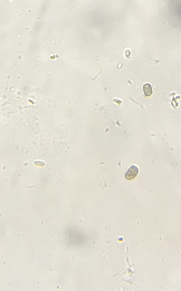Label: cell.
<instances>
[{
  "label": "cell",
  "mask_w": 181,
  "mask_h": 291,
  "mask_svg": "<svg viewBox=\"0 0 181 291\" xmlns=\"http://www.w3.org/2000/svg\"><path fill=\"white\" fill-rule=\"evenodd\" d=\"M138 173V167L135 165H132L127 171L125 174V177L127 180H132L136 177Z\"/></svg>",
  "instance_id": "obj_1"
},
{
  "label": "cell",
  "mask_w": 181,
  "mask_h": 291,
  "mask_svg": "<svg viewBox=\"0 0 181 291\" xmlns=\"http://www.w3.org/2000/svg\"><path fill=\"white\" fill-rule=\"evenodd\" d=\"M143 91L146 97H149L153 94V89L151 85L149 84H146L143 86Z\"/></svg>",
  "instance_id": "obj_2"
}]
</instances>
